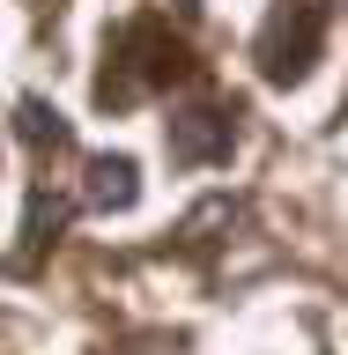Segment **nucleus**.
Listing matches in <instances>:
<instances>
[{
    "label": "nucleus",
    "mask_w": 348,
    "mask_h": 355,
    "mask_svg": "<svg viewBox=\"0 0 348 355\" xmlns=\"http://www.w3.org/2000/svg\"><path fill=\"white\" fill-rule=\"evenodd\" d=\"M185 74H193V44L178 37L163 15H133L111 37V67H104V82H97V104H126L141 89H171Z\"/></svg>",
    "instance_id": "f257e3e1"
},
{
    "label": "nucleus",
    "mask_w": 348,
    "mask_h": 355,
    "mask_svg": "<svg viewBox=\"0 0 348 355\" xmlns=\"http://www.w3.org/2000/svg\"><path fill=\"white\" fill-rule=\"evenodd\" d=\"M326 52V0H274L260 30V74L274 89H297Z\"/></svg>",
    "instance_id": "f03ea898"
},
{
    "label": "nucleus",
    "mask_w": 348,
    "mask_h": 355,
    "mask_svg": "<svg viewBox=\"0 0 348 355\" xmlns=\"http://www.w3.org/2000/svg\"><path fill=\"white\" fill-rule=\"evenodd\" d=\"M163 148H171L178 171H200V163H230L238 148V119L222 104H193V111H171V126H163Z\"/></svg>",
    "instance_id": "7ed1b4c3"
},
{
    "label": "nucleus",
    "mask_w": 348,
    "mask_h": 355,
    "mask_svg": "<svg viewBox=\"0 0 348 355\" xmlns=\"http://www.w3.org/2000/svg\"><path fill=\"white\" fill-rule=\"evenodd\" d=\"M133 200H141L133 155H97V163H89V207H97V215H126Z\"/></svg>",
    "instance_id": "20e7f679"
},
{
    "label": "nucleus",
    "mask_w": 348,
    "mask_h": 355,
    "mask_svg": "<svg viewBox=\"0 0 348 355\" xmlns=\"http://www.w3.org/2000/svg\"><path fill=\"white\" fill-rule=\"evenodd\" d=\"M60 222H67V207H60V200H52V193L38 185V193H30V222H22V252H15V274H30V266H38V252H44L52 237H60Z\"/></svg>",
    "instance_id": "39448f33"
},
{
    "label": "nucleus",
    "mask_w": 348,
    "mask_h": 355,
    "mask_svg": "<svg viewBox=\"0 0 348 355\" xmlns=\"http://www.w3.org/2000/svg\"><path fill=\"white\" fill-rule=\"evenodd\" d=\"M22 141H30V148H74V126H67L44 96H22Z\"/></svg>",
    "instance_id": "423d86ee"
}]
</instances>
